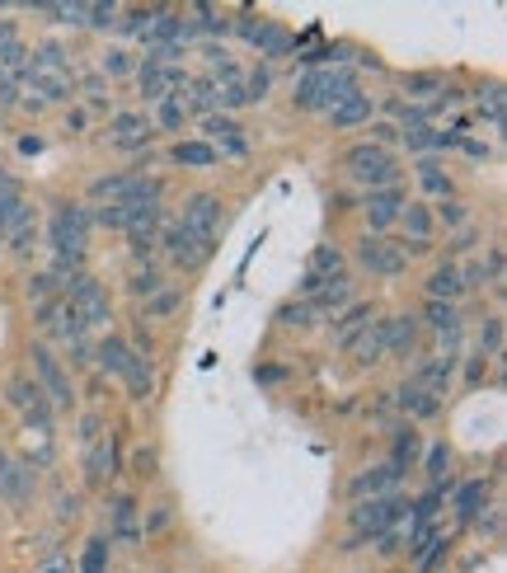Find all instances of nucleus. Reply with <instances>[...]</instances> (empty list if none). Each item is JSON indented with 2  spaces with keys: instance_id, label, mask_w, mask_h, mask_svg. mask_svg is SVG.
Here are the masks:
<instances>
[{
  "instance_id": "nucleus-24",
  "label": "nucleus",
  "mask_w": 507,
  "mask_h": 573,
  "mask_svg": "<svg viewBox=\"0 0 507 573\" xmlns=\"http://www.w3.org/2000/svg\"><path fill=\"white\" fill-rule=\"evenodd\" d=\"M395 404H400L409 419H432V414H442V400H432L423 386H414V381H404L400 390H395Z\"/></svg>"
},
{
  "instance_id": "nucleus-48",
  "label": "nucleus",
  "mask_w": 507,
  "mask_h": 573,
  "mask_svg": "<svg viewBox=\"0 0 507 573\" xmlns=\"http://www.w3.org/2000/svg\"><path fill=\"white\" fill-rule=\"evenodd\" d=\"M24 292H29V301H38V306H43L47 296L57 292V278H52V273H38V278H29V287H24Z\"/></svg>"
},
{
  "instance_id": "nucleus-40",
  "label": "nucleus",
  "mask_w": 507,
  "mask_h": 573,
  "mask_svg": "<svg viewBox=\"0 0 507 573\" xmlns=\"http://www.w3.org/2000/svg\"><path fill=\"white\" fill-rule=\"evenodd\" d=\"M108 569V536H94L90 545H85V559H80L76 573H104Z\"/></svg>"
},
{
  "instance_id": "nucleus-2",
  "label": "nucleus",
  "mask_w": 507,
  "mask_h": 573,
  "mask_svg": "<svg viewBox=\"0 0 507 573\" xmlns=\"http://www.w3.org/2000/svg\"><path fill=\"white\" fill-rule=\"evenodd\" d=\"M47 240H52V249H57V259H71V264H80L85 259V245H90V212L85 207H57L52 212V226H47Z\"/></svg>"
},
{
  "instance_id": "nucleus-32",
  "label": "nucleus",
  "mask_w": 507,
  "mask_h": 573,
  "mask_svg": "<svg viewBox=\"0 0 507 573\" xmlns=\"http://www.w3.org/2000/svg\"><path fill=\"white\" fill-rule=\"evenodd\" d=\"M179 99H184V109L193 113H207V109H216V80L207 76V80H184V90H179Z\"/></svg>"
},
{
  "instance_id": "nucleus-42",
  "label": "nucleus",
  "mask_w": 507,
  "mask_h": 573,
  "mask_svg": "<svg viewBox=\"0 0 507 573\" xmlns=\"http://www.w3.org/2000/svg\"><path fill=\"white\" fill-rule=\"evenodd\" d=\"M29 80L47 94V99H71V80H66V76H43V71H29Z\"/></svg>"
},
{
  "instance_id": "nucleus-33",
  "label": "nucleus",
  "mask_w": 507,
  "mask_h": 573,
  "mask_svg": "<svg viewBox=\"0 0 507 573\" xmlns=\"http://www.w3.org/2000/svg\"><path fill=\"white\" fill-rule=\"evenodd\" d=\"M94 357H99V367H104V372L123 376V372H127V362H132V348H127L123 339H99Z\"/></svg>"
},
{
  "instance_id": "nucleus-8",
  "label": "nucleus",
  "mask_w": 507,
  "mask_h": 573,
  "mask_svg": "<svg viewBox=\"0 0 507 573\" xmlns=\"http://www.w3.org/2000/svg\"><path fill=\"white\" fill-rule=\"evenodd\" d=\"M33 372H38V390H43L47 404H57V409H71V404H76L71 376L62 372V362L47 353V348H33Z\"/></svg>"
},
{
  "instance_id": "nucleus-19",
  "label": "nucleus",
  "mask_w": 507,
  "mask_h": 573,
  "mask_svg": "<svg viewBox=\"0 0 507 573\" xmlns=\"http://www.w3.org/2000/svg\"><path fill=\"white\" fill-rule=\"evenodd\" d=\"M207 146L216 155H245V127L235 123V118H207Z\"/></svg>"
},
{
  "instance_id": "nucleus-5",
  "label": "nucleus",
  "mask_w": 507,
  "mask_h": 573,
  "mask_svg": "<svg viewBox=\"0 0 507 573\" xmlns=\"http://www.w3.org/2000/svg\"><path fill=\"white\" fill-rule=\"evenodd\" d=\"M0 240L15 249V254H24L38 240V217H33V202L24 193L0 202Z\"/></svg>"
},
{
  "instance_id": "nucleus-46",
  "label": "nucleus",
  "mask_w": 507,
  "mask_h": 573,
  "mask_svg": "<svg viewBox=\"0 0 507 573\" xmlns=\"http://www.w3.org/2000/svg\"><path fill=\"white\" fill-rule=\"evenodd\" d=\"M273 90V71H268V66H259V71H254V76L245 80V94H249V104H259L263 94Z\"/></svg>"
},
{
  "instance_id": "nucleus-59",
  "label": "nucleus",
  "mask_w": 507,
  "mask_h": 573,
  "mask_svg": "<svg viewBox=\"0 0 507 573\" xmlns=\"http://www.w3.org/2000/svg\"><path fill=\"white\" fill-rule=\"evenodd\" d=\"M15 193H19V184H15V179H10L5 170H0V202H5V198H15Z\"/></svg>"
},
{
  "instance_id": "nucleus-16",
  "label": "nucleus",
  "mask_w": 507,
  "mask_h": 573,
  "mask_svg": "<svg viewBox=\"0 0 507 573\" xmlns=\"http://www.w3.org/2000/svg\"><path fill=\"white\" fill-rule=\"evenodd\" d=\"M353 301V287H348V278H334V282H324L320 292L306 301L310 310V320H334V315H343V306Z\"/></svg>"
},
{
  "instance_id": "nucleus-4",
  "label": "nucleus",
  "mask_w": 507,
  "mask_h": 573,
  "mask_svg": "<svg viewBox=\"0 0 507 573\" xmlns=\"http://www.w3.org/2000/svg\"><path fill=\"white\" fill-rule=\"evenodd\" d=\"M404 503L400 494H381V498H357V508H353V545L357 541H376L381 531L390 527H400V517H404Z\"/></svg>"
},
{
  "instance_id": "nucleus-41",
  "label": "nucleus",
  "mask_w": 507,
  "mask_h": 573,
  "mask_svg": "<svg viewBox=\"0 0 507 573\" xmlns=\"http://www.w3.org/2000/svg\"><path fill=\"white\" fill-rule=\"evenodd\" d=\"M418 179H423V188H428V193H446V198H451V179L442 174V165H437V160H423V165H418Z\"/></svg>"
},
{
  "instance_id": "nucleus-39",
  "label": "nucleus",
  "mask_w": 507,
  "mask_h": 573,
  "mask_svg": "<svg viewBox=\"0 0 507 573\" xmlns=\"http://www.w3.org/2000/svg\"><path fill=\"white\" fill-rule=\"evenodd\" d=\"M404 141H409V151H437V146H446V141H456V137L432 132V127L423 123V127H404Z\"/></svg>"
},
{
  "instance_id": "nucleus-17",
  "label": "nucleus",
  "mask_w": 507,
  "mask_h": 573,
  "mask_svg": "<svg viewBox=\"0 0 507 573\" xmlns=\"http://www.w3.org/2000/svg\"><path fill=\"white\" fill-rule=\"evenodd\" d=\"M0 484H5L10 508H24V503L33 498V470L24 461H10L5 451H0Z\"/></svg>"
},
{
  "instance_id": "nucleus-18",
  "label": "nucleus",
  "mask_w": 507,
  "mask_h": 573,
  "mask_svg": "<svg viewBox=\"0 0 507 573\" xmlns=\"http://www.w3.org/2000/svg\"><path fill=\"white\" fill-rule=\"evenodd\" d=\"M404 480L400 465H371L367 475H357L353 480V498H381V494H395V484Z\"/></svg>"
},
{
  "instance_id": "nucleus-23",
  "label": "nucleus",
  "mask_w": 507,
  "mask_h": 573,
  "mask_svg": "<svg viewBox=\"0 0 507 573\" xmlns=\"http://www.w3.org/2000/svg\"><path fill=\"white\" fill-rule=\"evenodd\" d=\"M371 320H376V315H371L367 301H357V306H348L343 315H334V343H338V348H353V339L371 325Z\"/></svg>"
},
{
  "instance_id": "nucleus-21",
  "label": "nucleus",
  "mask_w": 507,
  "mask_h": 573,
  "mask_svg": "<svg viewBox=\"0 0 507 573\" xmlns=\"http://www.w3.org/2000/svg\"><path fill=\"white\" fill-rule=\"evenodd\" d=\"M404 212V193L400 188H376L367 198V221H371V231H385L390 221Z\"/></svg>"
},
{
  "instance_id": "nucleus-36",
  "label": "nucleus",
  "mask_w": 507,
  "mask_h": 573,
  "mask_svg": "<svg viewBox=\"0 0 507 573\" xmlns=\"http://www.w3.org/2000/svg\"><path fill=\"white\" fill-rule=\"evenodd\" d=\"M418 451H423V437H418V428L414 423H409V428H400V433H395V456H390V465H414V456Z\"/></svg>"
},
{
  "instance_id": "nucleus-10",
  "label": "nucleus",
  "mask_w": 507,
  "mask_h": 573,
  "mask_svg": "<svg viewBox=\"0 0 507 573\" xmlns=\"http://www.w3.org/2000/svg\"><path fill=\"white\" fill-rule=\"evenodd\" d=\"M10 404H15V409L33 423V428H38V433H52V404L43 400L38 381H29V376H15V381H10Z\"/></svg>"
},
{
  "instance_id": "nucleus-55",
  "label": "nucleus",
  "mask_w": 507,
  "mask_h": 573,
  "mask_svg": "<svg viewBox=\"0 0 507 573\" xmlns=\"http://www.w3.org/2000/svg\"><path fill=\"white\" fill-rule=\"evenodd\" d=\"M127 66H132V62H127V52H123V47H113V52L104 57V71H108V76H123Z\"/></svg>"
},
{
  "instance_id": "nucleus-14",
  "label": "nucleus",
  "mask_w": 507,
  "mask_h": 573,
  "mask_svg": "<svg viewBox=\"0 0 507 573\" xmlns=\"http://www.w3.org/2000/svg\"><path fill=\"white\" fill-rule=\"evenodd\" d=\"M381 343H385V353H395V357H409L418 348V320L414 315H390V320H381Z\"/></svg>"
},
{
  "instance_id": "nucleus-12",
  "label": "nucleus",
  "mask_w": 507,
  "mask_h": 573,
  "mask_svg": "<svg viewBox=\"0 0 507 573\" xmlns=\"http://www.w3.org/2000/svg\"><path fill=\"white\" fill-rule=\"evenodd\" d=\"M451 376H456V353H442V357H423L414 372V386H423L432 400H442L451 390Z\"/></svg>"
},
{
  "instance_id": "nucleus-11",
  "label": "nucleus",
  "mask_w": 507,
  "mask_h": 573,
  "mask_svg": "<svg viewBox=\"0 0 507 573\" xmlns=\"http://www.w3.org/2000/svg\"><path fill=\"white\" fill-rule=\"evenodd\" d=\"M184 231L202 235V240H216V226H221V198L216 193H193L184 202V221H179Z\"/></svg>"
},
{
  "instance_id": "nucleus-29",
  "label": "nucleus",
  "mask_w": 507,
  "mask_h": 573,
  "mask_svg": "<svg viewBox=\"0 0 507 573\" xmlns=\"http://www.w3.org/2000/svg\"><path fill=\"white\" fill-rule=\"evenodd\" d=\"M400 221H404V231H409V240H404V245H428V235H432V212L423 207V202H404Z\"/></svg>"
},
{
  "instance_id": "nucleus-37",
  "label": "nucleus",
  "mask_w": 507,
  "mask_h": 573,
  "mask_svg": "<svg viewBox=\"0 0 507 573\" xmlns=\"http://www.w3.org/2000/svg\"><path fill=\"white\" fill-rule=\"evenodd\" d=\"M184 118H188V109H184V99H179V94H169V99H160V104H155V123L165 127V132H179V127H184Z\"/></svg>"
},
{
  "instance_id": "nucleus-31",
  "label": "nucleus",
  "mask_w": 507,
  "mask_h": 573,
  "mask_svg": "<svg viewBox=\"0 0 507 573\" xmlns=\"http://www.w3.org/2000/svg\"><path fill=\"white\" fill-rule=\"evenodd\" d=\"M310 278H320V282H334L343 278V254H338L334 245H315V254H310V268H306Z\"/></svg>"
},
{
  "instance_id": "nucleus-45",
  "label": "nucleus",
  "mask_w": 507,
  "mask_h": 573,
  "mask_svg": "<svg viewBox=\"0 0 507 573\" xmlns=\"http://www.w3.org/2000/svg\"><path fill=\"white\" fill-rule=\"evenodd\" d=\"M132 512H137V503H132V498H118V503H113V527H118V536H137V527H132Z\"/></svg>"
},
{
  "instance_id": "nucleus-27",
  "label": "nucleus",
  "mask_w": 507,
  "mask_h": 573,
  "mask_svg": "<svg viewBox=\"0 0 507 573\" xmlns=\"http://www.w3.org/2000/svg\"><path fill=\"white\" fill-rule=\"evenodd\" d=\"M428 325L442 334L446 348H456V339H461V310L446 306V301H428Z\"/></svg>"
},
{
  "instance_id": "nucleus-7",
  "label": "nucleus",
  "mask_w": 507,
  "mask_h": 573,
  "mask_svg": "<svg viewBox=\"0 0 507 573\" xmlns=\"http://www.w3.org/2000/svg\"><path fill=\"white\" fill-rule=\"evenodd\" d=\"M155 245H165V254H169V264H179V268H198V264H207L212 259V249H216V240H202V235H193V231H184L179 221L169 226Z\"/></svg>"
},
{
  "instance_id": "nucleus-54",
  "label": "nucleus",
  "mask_w": 507,
  "mask_h": 573,
  "mask_svg": "<svg viewBox=\"0 0 507 573\" xmlns=\"http://www.w3.org/2000/svg\"><path fill=\"white\" fill-rule=\"evenodd\" d=\"M146 24H151V10H132L118 29H123V33H146Z\"/></svg>"
},
{
  "instance_id": "nucleus-58",
  "label": "nucleus",
  "mask_w": 507,
  "mask_h": 573,
  "mask_svg": "<svg viewBox=\"0 0 507 573\" xmlns=\"http://www.w3.org/2000/svg\"><path fill=\"white\" fill-rule=\"evenodd\" d=\"M371 132H376V146H385V141H395V137H400V127H390V123H376Z\"/></svg>"
},
{
  "instance_id": "nucleus-53",
  "label": "nucleus",
  "mask_w": 507,
  "mask_h": 573,
  "mask_svg": "<svg viewBox=\"0 0 507 573\" xmlns=\"http://www.w3.org/2000/svg\"><path fill=\"white\" fill-rule=\"evenodd\" d=\"M437 217L446 221V226H461L465 221V202H456V198H446L442 207H437Z\"/></svg>"
},
{
  "instance_id": "nucleus-47",
  "label": "nucleus",
  "mask_w": 507,
  "mask_h": 573,
  "mask_svg": "<svg viewBox=\"0 0 507 573\" xmlns=\"http://www.w3.org/2000/svg\"><path fill=\"white\" fill-rule=\"evenodd\" d=\"M85 24H90V29H108V24H118V5H85Z\"/></svg>"
},
{
  "instance_id": "nucleus-13",
  "label": "nucleus",
  "mask_w": 507,
  "mask_h": 573,
  "mask_svg": "<svg viewBox=\"0 0 507 573\" xmlns=\"http://www.w3.org/2000/svg\"><path fill=\"white\" fill-rule=\"evenodd\" d=\"M113 475H118V447L108 437H99V442L85 447V480H90V489H104Z\"/></svg>"
},
{
  "instance_id": "nucleus-1",
  "label": "nucleus",
  "mask_w": 507,
  "mask_h": 573,
  "mask_svg": "<svg viewBox=\"0 0 507 573\" xmlns=\"http://www.w3.org/2000/svg\"><path fill=\"white\" fill-rule=\"evenodd\" d=\"M357 90V76L348 66H320V71H306V76L296 80V109H310V113H334L348 94Z\"/></svg>"
},
{
  "instance_id": "nucleus-56",
  "label": "nucleus",
  "mask_w": 507,
  "mask_h": 573,
  "mask_svg": "<svg viewBox=\"0 0 507 573\" xmlns=\"http://www.w3.org/2000/svg\"><path fill=\"white\" fill-rule=\"evenodd\" d=\"M282 325H310V310H306V301H296V306H287V310H282Z\"/></svg>"
},
{
  "instance_id": "nucleus-3",
  "label": "nucleus",
  "mask_w": 507,
  "mask_h": 573,
  "mask_svg": "<svg viewBox=\"0 0 507 573\" xmlns=\"http://www.w3.org/2000/svg\"><path fill=\"white\" fill-rule=\"evenodd\" d=\"M343 165H348V174H353L357 184H367L371 193H376V188H395V179H400V170H395V155L385 151V146H376V141H362V146H353V151L343 155Z\"/></svg>"
},
{
  "instance_id": "nucleus-22",
  "label": "nucleus",
  "mask_w": 507,
  "mask_h": 573,
  "mask_svg": "<svg viewBox=\"0 0 507 573\" xmlns=\"http://www.w3.org/2000/svg\"><path fill=\"white\" fill-rule=\"evenodd\" d=\"M461 268L451 264V259H446V264H437L432 268V278H428V301H446V306H456V301H461Z\"/></svg>"
},
{
  "instance_id": "nucleus-9",
  "label": "nucleus",
  "mask_w": 507,
  "mask_h": 573,
  "mask_svg": "<svg viewBox=\"0 0 507 573\" xmlns=\"http://www.w3.org/2000/svg\"><path fill=\"white\" fill-rule=\"evenodd\" d=\"M66 301H71V310L80 315V325H85V329H94V325H104V320H113L108 292H104V287H99L94 278H85V273H80V278L71 282V296H66Z\"/></svg>"
},
{
  "instance_id": "nucleus-28",
  "label": "nucleus",
  "mask_w": 507,
  "mask_h": 573,
  "mask_svg": "<svg viewBox=\"0 0 507 573\" xmlns=\"http://www.w3.org/2000/svg\"><path fill=\"white\" fill-rule=\"evenodd\" d=\"M329 118H334L338 132H348V127H357V123H371V94H357L353 90L334 113H329Z\"/></svg>"
},
{
  "instance_id": "nucleus-52",
  "label": "nucleus",
  "mask_w": 507,
  "mask_h": 573,
  "mask_svg": "<svg viewBox=\"0 0 507 573\" xmlns=\"http://www.w3.org/2000/svg\"><path fill=\"white\" fill-rule=\"evenodd\" d=\"M376 541H381V545H376L381 555H400V550H404V531H400V527H390V531H381Z\"/></svg>"
},
{
  "instance_id": "nucleus-49",
  "label": "nucleus",
  "mask_w": 507,
  "mask_h": 573,
  "mask_svg": "<svg viewBox=\"0 0 507 573\" xmlns=\"http://www.w3.org/2000/svg\"><path fill=\"white\" fill-rule=\"evenodd\" d=\"M179 301H184L179 292H155L151 301H146V315H151V320H155V315H169V310L179 306Z\"/></svg>"
},
{
  "instance_id": "nucleus-25",
  "label": "nucleus",
  "mask_w": 507,
  "mask_h": 573,
  "mask_svg": "<svg viewBox=\"0 0 507 573\" xmlns=\"http://www.w3.org/2000/svg\"><path fill=\"white\" fill-rule=\"evenodd\" d=\"M249 43L259 47V57H268V62H277V57H287V52H292V47H296V38H292V33H287V29H277V24H259Z\"/></svg>"
},
{
  "instance_id": "nucleus-50",
  "label": "nucleus",
  "mask_w": 507,
  "mask_h": 573,
  "mask_svg": "<svg viewBox=\"0 0 507 573\" xmlns=\"http://www.w3.org/2000/svg\"><path fill=\"white\" fill-rule=\"evenodd\" d=\"M132 292H137V296H155V292H160V273H155V268L132 273Z\"/></svg>"
},
{
  "instance_id": "nucleus-35",
  "label": "nucleus",
  "mask_w": 507,
  "mask_h": 573,
  "mask_svg": "<svg viewBox=\"0 0 507 573\" xmlns=\"http://www.w3.org/2000/svg\"><path fill=\"white\" fill-rule=\"evenodd\" d=\"M348 353H353L357 362H362V367H376V362H381V353H385L381 329H376V325H367V329H362V334H357V339H353V348H348Z\"/></svg>"
},
{
  "instance_id": "nucleus-6",
  "label": "nucleus",
  "mask_w": 507,
  "mask_h": 573,
  "mask_svg": "<svg viewBox=\"0 0 507 573\" xmlns=\"http://www.w3.org/2000/svg\"><path fill=\"white\" fill-rule=\"evenodd\" d=\"M357 264L376 273V278H400L404 268H409V254H404L400 240H385V235H367L362 245H357Z\"/></svg>"
},
{
  "instance_id": "nucleus-44",
  "label": "nucleus",
  "mask_w": 507,
  "mask_h": 573,
  "mask_svg": "<svg viewBox=\"0 0 507 573\" xmlns=\"http://www.w3.org/2000/svg\"><path fill=\"white\" fill-rule=\"evenodd\" d=\"M479 113H484L493 127H503V90H498V85H493L489 94H479Z\"/></svg>"
},
{
  "instance_id": "nucleus-15",
  "label": "nucleus",
  "mask_w": 507,
  "mask_h": 573,
  "mask_svg": "<svg viewBox=\"0 0 507 573\" xmlns=\"http://www.w3.org/2000/svg\"><path fill=\"white\" fill-rule=\"evenodd\" d=\"M184 71L179 66H141V94L151 99V104H160V99H169V94H179L184 90Z\"/></svg>"
},
{
  "instance_id": "nucleus-20",
  "label": "nucleus",
  "mask_w": 507,
  "mask_h": 573,
  "mask_svg": "<svg viewBox=\"0 0 507 573\" xmlns=\"http://www.w3.org/2000/svg\"><path fill=\"white\" fill-rule=\"evenodd\" d=\"M108 137L118 141V146H146L151 141V118L146 113H113Z\"/></svg>"
},
{
  "instance_id": "nucleus-34",
  "label": "nucleus",
  "mask_w": 507,
  "mask_h": 573,
  "mask_svg": "<svg viewBox=\"0 0 507 573\" xmlns=\"http://www.w3.org/2000/svg\"><path fill=\"white\" fill-rule=\"evenodd\" d=\"M174 165H188V170H207V165H216V151L207 146V141H179V146H174Z\"/></svg>"
},
{
  "instance_id": "nucleus-26",
  "label": "nucleus",
  "mask_w": 507,
  "mask_h": 573,
  "mask_svg": "<svg viewBox=\"0 0 507 573\" xmlns=\"http://www.w3.org/2000/svg\"><path fill=\"white\" fill-rule=\"evenodd\" d=\"M123 381H127V395H132V400H151V390H155V367H151V357L132 353V362H127V372H123Z\"/></svg>"
},
{
  "instance_id": "nucleus-38",
  "label": "nucleus",
  "mask_w": 507,
  "mask_h": 573,
  "mask_svg": "<svg viewBox=\"0 0 507 573\" xmlns=\"http://www.w3.org/2000/svg\"><path fill=\"white\" fill-rule=\"evenodd\" d=\"M404 90H409V99H428V94L446 90V80L437 71H414V76H404Z\"/></svg>"
},
{
  "instance_id": "nucleus-60",
  "label": "nucleus",
  "mask_w": 507,
  "mask_h": 573,
  "mask_svg": "<svg viewBox=\"0 0 507 573\" xmlns=\"http://www.w3.org/2000/svg\"><path fill=\"white\" fill-rule=\"evenodd\" d=\"M151 465H155V456H151V451H141V456H137V470H141V475H151Z\"/></svg>"
},
{
  "instance_id": "nucleus-57",
  "label": "nucleus",
  "mask_w": 507,
  "mask_h": 573,
  "mask_svg": "<svg viewBox=\"0 0 507 573\" xmlns=\"http://www.w3.org/2000/svg\"><path fill=\"white\" fill-rule=\"evenodd\" d=\"M38 573H76V564H71L66 555H52V559H43V564H38Z\"/></svg>"
},
{
  "instance_id": "nucleus-51",
  "label": "nucleus",
  "mask_w": 507,
  "mask_h": 573,
  "mask_svg": "<svg viewBox=\"0 0 507 573\" xmlns=\"http://www.w3.org/2000/svg\"><path fill=\"white\" fill-rule=\"evenodd\" d=\"M198 29L202 33H226V15H216V10H212V5H198Z\"/></svg>"
},
{
  "instance_id": "nucleus-43",
  "label": "nucleus",
  "mask_w": 507,
  "mask_h": 573,
  "mask_svg": "<svg viewBox=\"0 0 507 573\" xmlns=\"http://www.w3.org/2000/svg\"><path fill=\"white\" fill-rule=\"evenodd\" d=\"M446 465H451V451H446V442H437V447L428 451V480H432V489H442Z\"/></svg>"
},
{
  "instance_id": "nucleus-61",
  "label": "nucleus",
  "mask_w": 507,
  "mask_h": 573,
  "mask_svg": "<svg viewBox=\"0 0 507 573\" xmlns=\"http://www.w3.org/2000/svg\"><path fill=\"white\" fill-rule=\"evenodd\" d=\"M254 29H259V24H254V15H240V33H245V38H254Z\"/></svg>"
},
{
  "instance_id": "nucleus-30",
  "label": "nucleus",
  "mask_w": 507,
  "mask_h": 573,
  "mask_svg": "<svg viewBox=\"0 0 507 573\" xmlns=\"http://www.w3.org/2000/svg\"><path fill=\"white\" fill-rule=\"evenodd\" d=\"M484 503H489L484 480H470L461 494H456V517H461V522H479V517H484Z\"/></svg>"
}]
</instances>
